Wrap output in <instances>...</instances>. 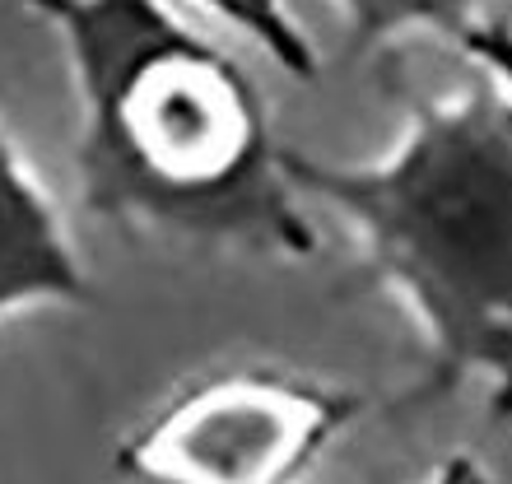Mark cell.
Masks as SVG:
<instances>
[{"mask_svg": "<svg viewBox=\"0 0 512 484\" xmlns=\"http://www.w3.org/2000/svg\"><path fill=\"white\" fill-rule=\"evenodd\" d=\"M66 38L84 126V205L201 247L312 256L261 84L149 0H38Z\"/></svg>", "mask_w": 512, "mask_h": 484, "instance_id": "6da1fadb", "label": "cell"}, {"mask_svg": "<svg viewBox=\"0 0 512 484\" xmlns=\"http://www.w3.org/2000/svg\"><path fill=\"white\" fill-rule=\"evenodd\" d=\"M289 187L354 224L368 280L405 298L429 345L433 396L480 377L489 419L512 424V94L471 84L419 98L378 168L284 149Z\"/></svg>", "mask_w": 512, "mask_h": 484, "instance_id": "7a4b0ae2", "label": "cell"}, {"mask_svg": "<svg viewBox=\"0 0 512 484\" xmlns=\"http://www.w3.org/2000/svg\"><path fill=\"white\" fill-rule=\"evenodd\" d=\"M364 396L280 368H233L168 401L117 447L131 484H298Z\"/></svg>", "mask_w": 512, "mask_h": 484, "instance_id": "3957f363", "label": "cell"}, {"mask_svg": "<svg viewBox=\"0 0 512 484\" xmlns=\"http://www.w3.org/2000/svg\"><path fill=\"white\" fill-rule=\"evenodd\" d=\"M89 298V275L52 196L38 187L14 140L0 131V317L42 303L80 308Z\"/></svg>", "mask_w": 512, "mask_h": 484, "instance_id": "277c9868", "label": "cell"}, {"mask_svg": "<svg viewBox=\"0 0 512 484\" xmlns=\"http://www.w3.org/2000/svg\"><path fill=\"white\" fill-rule=\"evenodd\" d=\"M429 19L438 33H447V42L466 61H475L489 80L512 94V24L489 19V14L471 10V5H429Z\"/></svg>", "mask_w": 512, "mask_h": 484, "instance_id": "5b68a950", "label": "cell"}, {"mask_svg": "<svg viewBox=\"0 0 512 484\" xmlns=\"http://www.w3.org/2000/svg\"><path fill=\"white\" fill-rule=\"evenodd\" d=\"M424 484H494V475H489L475 457H466V452H461V457H447Z\"/></svg>", "mask_w": 512, "mask_h": 484, "instance_id": "8992f818", "label": "cell"}]
</instances>
